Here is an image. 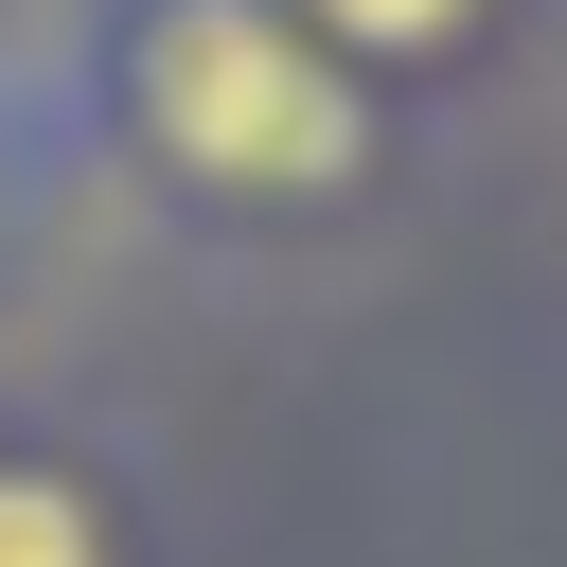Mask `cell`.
Masks as SVG:
<instances>
[{"label":"cell","instance_id":"6da1fadb","mask_svg":"<svg viewBox=\"0 0 567 567\" xmlns=\"http://www.w3.org/2000/svg\"><path fill=\"white\" fill-rule=\"evenodd\" d=\"M124 106L195 195H266L284 213V195H354L372 177V89L284 0H159L142 53H124Z\"/></svg>","mask_w":567,"mask_h":567},{"label":"cell","instance_id":"7a4b0ae2","mask_svg":"<svg viewBox=\"0 0 567 567\" xmlns=\"http://www.w3.org/2000/svg\"><path fill=\"white\" fill-rule=\"evenodd\" d=\"M0 567H124V532H106V496H89L71 461L0 443Z\"/></svg>","mask_w":567,"mask_h":567},{"label":"cell","instance_id":"3957f363","mask_svg":"<svg viewBox=\"0 0 567 567\" xmlns=\"http://www.w3.org/2000/svg\"><path fill=\"white\" fill-rule=\"evenodd\" d=\"M319 53H461L478 35V0H284Z\"/></svg>","mask_w":567,"mask_h":567}]
</instances>
